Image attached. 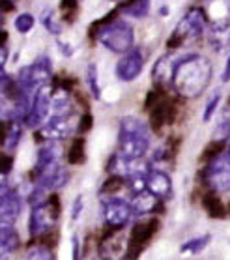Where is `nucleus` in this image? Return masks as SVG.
Returning <instances> with one entry per match:
<instances>
[{
	"instance_id": "nucleus-18",
	"label": "nucleus",
	"mask_w": 230,
	"mask_h": 260,
	"mask_svg": "<svg viewBox=\"0 0 230 260\" xmlns=\"http://www.w3.org/2000/svg\"><path fill=\"white\" fill-rule=\"evenodd\" d=\"M210 240H212V236H210V234H204V236H199V238H193V240H187V242L182 243V247H180V253H182V254H199V253H202V251L208 247Z\"/></svg>"
},
{
	"instance_id": "nucleus-21",
	"label": "nucleus",
	"mask_w": 230,
	"mask_h": 260,
	"mask_svg": "<svg viewBox=\"0 0 230 260\" xmlns=\"http://www.w3.org/2000/svg\"><path fill=\"white\" fill-rule=\"evenodd\" d=\"M213 139H215V141H228L230 139V109H226V111L221 114V120H219L217 127H215Z\"/></svg>"
},
{
	"instance_id": "nucleus-15",
	"label": "nucleus",
	"mask_w": 230,
	"mask_h": 260,
	"mask_svg": "<svg viewBox=\"0 0 230 260\" xmlns=\"http://www.w3.org/2000/svg\"><path fill=\"white\" fill-rule=\"evenodd\" d=\"M54 163H60V148L54 141H45L36 155V171L40 172Z\"/></svg>"
},
{
	"instance_id": "nucleus-35",
	"label": "nucleus",
	"mask_w": 230,
	"mask_h": 260,
	"mask_svg": "<svg viewBox=\"0 0 230 260\" xmlns=\"http://www.w3.org/2000/svg\"><path fill=\"white\" fill-rule=\"evenodd\" d=\"M6 62H8V49L4 45H0V71H4Z\"/></svg>"
},
{
	"instance_id": "nucleus-31",
	"label": "nucleus",
	"mask_w": 230,
	"mask_h": 260,
	"mask_svg": "<svg viewBox=\"0 0 230 260\" xmlns=\"http://www.w3.org/2000/svg\"><path fill=\"white\" fill-rule=\"evenodd\" d=\"M10 191H12V187H10V183H8L6 174H0V201H2Z\"/></svg>"
},
{
	"instance_id": "nucleus-7",
	"label": "nucleus",
	"mask_w": 230,
	"mask_h": 260,
	"mask_svg": "<svg viewBox=\"0 0 230 260\" xmlns=\"http://www.w3.org/2000/svg\"><path fill=\"white\" fill-rule=\"evenodd\" d=\"M103 217L107 225L112 229H124L129 219L133 217L129 201H124L120 197H103Z\"/></svg>"
},
{
	"instance_id": "nucleus-20",
	"label": "nucleus",
	"mask_w": 230,
	"mask_h": 260,
	"mask_svg": "<svg viewBox=\"0 0 230 260\" xmlns=\"http://www.w3.org/2000/svg\"><path fill=\"white\" fill-rule=\"evenodd\" d=\"M19 234L15 232V229L12 231H0V247L4 249L6 253H12L19 247Z\"/></svg>"
},
{
	"instance_id": "nucleus-28",
	"label": "nucleus",
	"mask_w": 230,
	"mask_h": 260,
	"mask_svg": "<svg viewBox=\"0 0 230 260\" xmlns=\"http://www.w3.org/2000/svg\"><path fill=\"white\" fill-rule=\"evenodd\" d=\"M0 120H15V105H10L2 95H0Z\"/></svg>"
},
{
	"instance_id": "nucleus-16",
	"label": "nucleus",
	"mask_w": 230,
	"mask_h": 260,
	"mask_svg": "<svg viewBox=\"0 0 230 260\" xmlns=\"http://www.w3.org/2000/svg\"><path fill=\"white\" fill-rule=\"evenodd\" d=\"M51 114L53 116H70L71 114V98L68 90H56V92H53Z\"/></svg>"
},
{
	"instance_id": "nucleus-36",
	"label": "nucleus",
	"mask_w": 230,
	"mask_h": 260,
	"mask_svg": "<svg viewBox=\"0 0 230 260\" xmlns=\"http://www.w3.org/2000/svg\"><path fill=\"white\" fill-rule=\"evenodd\" d=\"M60 45V51L65 54V56H71L73 54V49H71V43H64V42H58Z\"/></svg>"
},
{
	"instance_id": "nucleus-1",
	"label": "nucleus",
	"mask_w": 230,
	"mask_h": 260,
	"mask_svg": "<svg viewBox=\"0 0 230 260\" xmlns=\"http://www.w3.org/2000/svg\"><path fill=\"white\" fill-rule=\"evenodd\" d=\"M212 62L202 54H185L172 64V86L183 98H199L212 81Z\"/></svg>"
},
{
	"instance_id": "nucleus-32",
	"label": "nucleus",
	"mask_w": 230,
	"mask_h": 260,
	"mask_svg": "<svg viewBox=\"0 0 230 260\" xmlns=\"http://www.w3.org/2000/svg\"><path fill=\"white\" fill-rule=\"evenodd\" d=\"M12 171V159L10 157H0V174H8Z\"/></svg>"
},
{
	"instance_id": "nucleus-38",
	"label": "nucleus",
	"mask_w": 230,
	"mask_h": 260,
	"mask_svg": "<svg viewBox=\"0 0 230 260\" xmlns=\"http://www.w3.org/2000/svg\"><path fill=\"white\" fill-rule=\"evenodd\" d=\"M6 251H4V249H2V247H0V260H8V256H6Z\"/></svg>"
},
{
	"instance_id": "nucleus-9",
	"label": "nucleus",
	"mask_w": 230,
	"mask_h": 260,
	"mask_svg": "<svg viewBox=\"0 0 230 260\" xmlns=\"http://www.w3.org/2000/svg\"><path fill=\"white\" fill-rule=\"evenodd\" d=\"M206 26V19H204V12L201 8H193L191 12L183 15V19L178 23L176 30L172 40L176 38V42H187V40H195L199 36H202Z\"/></svg>"
},
{
	"instance_id": "nucleus-22",
	"label": "nucleus",
	"mask_w": 230,
	"mask_h": 260,
	"mask_svg": "<svg viewBox=\"0 0 230 260\" xmlns=\"http://www.w3.org/2000/svg\"><path fill=\"white\" fill-rule=\"evenodd\" d=\"M86 83H88V88L92 92L95 100L101 98V88H100V77H97V66L95 64H88L86 68Z\"/></svg>"
},
{
	"instance_id": "nucleus-34",
	"label": "nucleus",
	"mask_w": 230,
	"mask_h": 260,
	"mask_svg": "<svg viewBox=\"0 0 230 260\" xmlns=\"http://www.w3.org/2000/svg\"><path fill=\"white\" fill-rule=\"evenodd\" d=\"M73 260L81 258V242H79V236H73Z\"/></svg>"
},
{
	"instance_id": "nucleus-17",
	"label": "nucleus",
	"mask_w": 230,
	"mask_h": 260,
	"mask_svg": "<svg viewBox=\"0 0 230 260\" xmlns=\"http://www.w3.org/2000/svg\"><path fill=\"white\" fill-rule=\"evenodd\" d=\"M124 15L133 19H144L150 13V0H131L129 4L122 8Z\"/></svg>"
},
{
	"instance_id": "nucleus-10",
	"label": "nucleus",
	"mask_w": 230,
	"mask_h": 260,
	"mask_svg": "<svg viewBox=\"0 0 230 260\" xmlns=\"http://www.w3.org/2000/svg\"><path fill=\"white\" fill-rule=\"evenodd\" d=\"M142 68H144V54L139 47H133L131 51L122 54V58L118 60L114 71H116V77L120 81L131 83L142 73Z\"/></svg>"
},
{
	"instance_id": "nucleus-30",
	"label": "nucleus",
	"mask_w": 230,
	"mask_h": 260,
	"mask_svg": "<svg viewBox=\"0 0 230 260\" xmlns=\"http://www.w3.org/2000/svg\"><path fill=\"white\" fill-rule=\"evenodd\" d=\"M83 210H84L83 197L77 195L75 202H73V208H71V219H73V221H77V219L81 217V213H83Z\"/></svg>"
},
{
	"instance_id": "nucleus-25",
	"label": "nucleus",
	"mask_w": 230,
	"mask_h": 260,
	"mask_svg": "<svg viewBox=\"0 0 230 260\" xmlns=\"http://www.w3.org/2000/svg\"><path fill=\"white\" fill-rule=\"evenodd\" d=\"M219 103H221V94H213L210 100H208L206 107H204V113H202V120L204 122H210V120L213 118V114L217 113V109H219Z\"/></svg>"
},
{
	"instance_id": "nucleus-2",
	"label": "nucleus",
	"mask_w": 230,
	"mask_h": 260,
	"mask_svg": "<svg viewBox=\"0 0 230 260\" xmlns=\"http://www.w3.org/2000/svg\"><path fill=\"white\" fill-rule=\"evenodd\" d=\"M150 127L137 116H124L120 120L118 154L127 159H142L150 150Z\"/></svg>"
},
{
	"instance_id": "nucleus-11",
	"label": "nucleus",
	"mask_w": 230,
	"mask_h": 260,
	"mask_svg": "<svg viewBox=\"0 0 230 260\" xmlns=\"http://www.w3.org/2000/svg\"><path fill=\"white\" fill-rule=\"evenodd\" d=\"M21 208H23L21 195L12 189L0 201V231H12V229H15V221L21 215Z\"/></svg>"
},
{
	"instance_id": "nucleus-24",
	"label": "nucleus",
	"mask_w": 230,
	"mask_h": 260,
	"mask_svg": "<svg viewBox=\"0 0 230 260\" xmlns=\"http://www.w3.org/2000/svg\"><path fill=\"white\" fill-rule=\"evenodd\" d=\"M26 260H54L51 249L45 245H36L26 251Z\"/></svg>"
},
{
	"instance_id": "nucleus-37",
	"label": "nucleus",
	"mask_w": 230,
	"mask_h": 260,
	"mask_svg": "<svg viewBox=\"0 0 230 260\" xmlns=\"http://www.w3.org/2000/svg\"><path fill=\"white\" fill-rule=\"evenodd\" d=\"M230 81V56L226 60V66H224V71H223V83H228Z\"/></svg>"
},
{
	"instance_id": "nucleus-3",
	"label": "nucleus",
	"mask_w": 230,
	"mask_h": 260,
	"mask_svg": "<svg viewBox=\"0 0 230 260\" xmlns=\"http://www.w3.org/2000/svg\"><path fill=\"white\" fill-rule=\"evenodd\" d=\"M97 42L114 54H124L135 47V32L129 23H125L122 19H116L112 23L103 24L97 30Z\"/></svg>"
},
{
	"instance_id": "nucleus-39",
	"label": "nucleus",
	"mask_w": 230,
	"mask_h": 260,
	"mask_svg": "<svg viewBox=\"0 0 230 260\" xmlns=\"http://www.w3.org/2000/svg\"><path fill=\"white\" fill-rule=\"evenodd\" d=\"M167 13H169V8L163 6V8H161V15H167Z\"/></svg>"
},
{
	"instance_id": "nucleus-40",
	"label": "nucleus",
	"mask_w": 230,
	"mask_h": 260,
	"mask_svg": "<svg viewBox=\"0 0 230 260\" xmlns=\"http://www.w3.org/2000/svg\"><path fill=\"white\" fill-rule=\"evenodd\" d=\"M2 23H4V17H2V13H0V28H2Z\"/></svg>"
},
{
	"instance_id": "nucleus-6",
	"label": "nucleus",
	"mask_w": 230,
	"mask_h": 260,
	"mask_svg": "<svg viewBox=\"0 0 230 260\" xmlns=\"http://www.w3.org/2000/svg\"><path fill=\"white\" fill-rule=\"evenodd\" d=\"M58 206H54V199H49L45 204H40V206L32 208V213H30V234L34 238L43 236L47 234L51 229L54 226L56 219H58Z\"/></svg>"
},
{
	"instance_id": "nucleus-14",
	"label": "nucleus",
	"mask_w": 230,
	"mask_h": 260,
	"mask_svg": "<svg viewBox=\"0 0 230 260\" xmlns=\"http://www.w3.org/2000/svg\"><path fill=\"white\" fill-rule=\"evenodd\" d=\"M159 199H155V197L150 193L148 189L141 191V193H137V195L131 197V212L133 215L137 217H141V215H146V213H153L157 208H159Z\"/></svg>"
},
{
	"instance_id": "nucleus-12",
	"label": "nucleus",
	"mask_w": 230,
	"mask_h": 260,
	"mask_svg": "<svg viewBox=\"0 0 230 260\" xmlns=\"http://www.w3.org/2000/svg\"><path fill=\"white\" fill-rule=\"evenodd\" d=\"M71 133L70 116H49L42 125H40V135L45 141H64Z\"/></svg>"
},
{
	"instance_id": "nucleus-26",
	"label": "nucleus",
	"mask_w": 230,
	"mask_h": 260,
	"mask_svg": "<svg viewBox=\"0 0 230 260\" xmlns=\"http://www.w3.org/2000/svg\"><path fill=\"white\" fill-rule=\"evenodd\" d=\"M204 206H206L208 213L212 217H224L223 204H221V201H219L217 197H208V199H204Z\"/></svg>"
},
{
	"instance_id": "nucleus-33",
	"label": "nucleus",
	"mask_w": 230,
	"mask_h": 260,
	"mask_svg": "<svg viewBox=\"0 0 230 260\" xmlns=\"http://www.w3.org/2000/svg\"><path fill=\"white\" fill-rule=\"evenodd\" d=\"M90 127H92V116H90V114H86V116H83V118H81V124H79V131L83 133V131H88Z\"/></svg>"
},
{
	"instance_id": "nucleus-4",
	"label": "nucleus",
	"mask_w": 230,
	"mask_h": 260,
	"mask_svg": "<svg viewBox=\"0 0 230 260\" xmlns=\"http://www.w3.org/2000/svg\"><path fill=\"white\" fill-rule=\"evenodd\" d=\"M51 100H53V88H51L49 83L36 90L34 95H32L30 111L26 114V118H24L28 127H40L49 118V114H51Z\"/></svg>"
},
{
	"instance_id": "nucleus-23",
	"label": "nucleus",
	"mask_w": 230,
	"mask_h": 260,
	"mask_svg": "<svg viewBox=\"0 0 230 260\" xmlns=\"http://www.w3.org/2000/svg\"><path fill=\"white\" fill-rule=\"evenodd\" d=\"M15 30H17L19 34H28L30 30L34 28V24H36V19L32 13L28 12H24V13H19L17 17H15Z\"/></svg>"
},
{
	"instance_id": "nucleus-41",
	"label": "nucleus",
	"mask_w": 230,
	"mask_h": 260,
	"mask_svg": "<svg viewBox=\"0 0 230 260\" xmlns=\"http://www.w3.org/2000/svg\"><path fill=\"white\" fill-rule=\"evenodd\" d=\"M10 2H15V0H10Z\"/></svg>"
},
{
	"instance_id": "nucleus-42",
	"label": "nucleus",
	"mask_w": 230,
	"mask_h": 260,
	"mask_svg": "<svg viewBox=\"0 0 230 260\" xmlns=\"http://www.w3.org/2000/svg\"><path fill=\"white\" fill-rule=\"evenodd\" d=\"M111 2H114V0H111Z\"/></svg>"
},
{
	"instance_id": "nucleus-5",
	"label": "nucleus",
	"mask_w": 230,
	"mask_h": 260,
	"mask_svg": "<svg viewBox=\"0 0 230 260\" xmlns=\"http://www.w3.org/2000/svg\"><path fill=\"white\" fill-rule=\"evenodd\" d=\"M206 176L215 193H230V152H219L210 161Z\"/></svg>"
},
{
	"instance_id": "nucleus-13",
	"label": "nucleus",
	"mask_w": 230,
	"mask_h": 260,
	"mask_svg": "<svg viewBox=\"0 0 230 260\" xmlns=\"http://www.w3.org/2000/svg\"><path fill=\"white\" fill-rule=\"evenodd\" d=\"M146 189L159 201H169L172 197V180L165 171H150L146 176Z\"/></svg>"
},
{
	"instance_id": "nucleus-27",
	"label": "nucleus",
	"mask_w": 230,
	"mask_h": 260,
	"mask_svg": "<svg viewBox=\"0 0 230 260\" xmlns=\"http://www.w3.org/2000/svg\"><path fill=\"white\" fill-rule=\"evenodd\" d=\"M68 159H70L71 165H77V163H83L84 161V142L79 139V141L73 142V146H71V152L68 155Z\"/></svg>"
},
{
	"instance_id": "nucleus-8",
	"label": "nucleus",
	"mask_w": 230,
	"mask_h": 260,
	"mask_svg": "<svg viewBox=\"0 0 230 260\" xmlns=\"http://www.w3.org/2000/svg\"><path fill=\"white\" fill-rule=\"evenodd\" d=\"M157 226H159L157 219H152V221H146V223H137V225L131 229L129 245H127L125 260H139L141 253L144 251V245H146L153 238V234L157 232Z\"/></svg>"
},
{
	"instance_id": "nucleus-29",
	"label": "nucleus",
	"mask_w": 230,
	"mask_h": 260,
	"mask_svg": "<svg viewBox=\"0 0 230 260\" xmlns=\"http://www.w3.org/2000/svg\"><path fill=\"white\" fill-rule=\"evenodd\" d=\"M43 24L47 26V30L51 34L58 36L60 32H62V26H60V24L56 23V19L53 17V12H45V15H43Z\"/></svg>"
},
{
	"instance_id": "nucleus-19",
	"label": "nucleus",
	"mask_w": 230,
	"mask_h": 260,
	"mask_svg": "<svg viewBox=\"0 0 230 260\" xmlns=\"http://www.w3.org/2000/svg\"><path fill=\"white\" fill-rule=\"evenodd\" d=\"M21 135H23V127L19 124L17 120H13L12 127L10 131L6 133L4 137V146H6V152H15L19 146V142H21Z\"/></svg>"
}]
</instances>
